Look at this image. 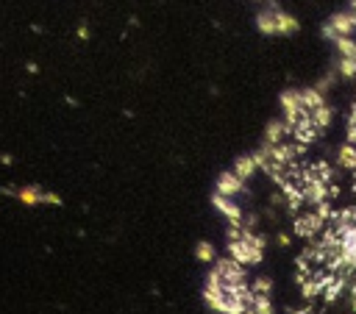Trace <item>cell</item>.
<instances>
[{"instance_id": "cell-10", "label": "cell", "mask_w": 356, "mask_h": 314, "mask_svg": "<svg viewBox=\"0 0 356 314\" xmlns=\"http://www.w3.org/2000/svg\"><path fill=\"white\" fill-rule=\"evenodd\" d=\"M195 256H197V261H206V264H214L217 261V253H214V245L211 242H197Z\"/></svg>"}, {"instance_id": "cell-5", "label": "cell", "mask_w": 356, "mask_h": 314, "mask_svg": "<svg viewBox=\"0 0 356 314\" xmlns=\"http://www.w3.org/2000/svg\"><path fill=\"white\" fill-rule=\"evenodd\" d=\"M325 222H328V220H325L317 208H309V211L298 214V220H295V231H298L300 236H317V233L323 231Z\"/></svg>"}, {"instance_id": "cell-9", "label": "cell", "mask_w": 356, "mask_h": 314, "mask_svg": "<svg viewBox=\"0 0 356 314\" xmlns=\"http://www.w3.org/2000/svg\"><path fill=\"white\" fill-rule=\"evenodd\" d=\"M339 167H345V170H350L356 175V147L353 144H342L339 147Z\"/></svg>"}, {"instance_id": "cell-3", "label": "cell", "mask_w": 356, "mask_h": 314, "mask_svg": "<svg viewBox=\"0 0 356 314\" xmlns=\"http://www.w3.org/2000/svg\"><path fill=\"white\" fill-rule=\"evenodd\" d=\"M323 36L331 39V42L353 39V36H356V14H353L350 8L331 14V17L325 19V25H323Z\"/></svg>"}, {"instance_id": "cell-8", "label": "cell", "mask_w": 356, "mask_h": 314, "mask_svg": "<svg viewBox=\"0 0 356 314\" xmlns=\"http://www.w3.org/2000/svg\"><path fill=\"white\" fill-rule=\"evenodd\" d=\"M231 170H234L242 181H248V178L259 170V161H256V156H253V153H248V156H239V158L234 161V167H231Z\"/></svg>"}, {"instance_id": "cell-6", "label": "cell", "mask_w": 356, "mask_h": 314, "mask_svg": "<svg viewBox=\"0 0 356 314\" xmlns=\"http://www.w3.org/2000/svg\"><path fill=\"white\" fill-rule=\"evenodd\" d=\"M211 203H214V208L228 220V225H245L242 222V208L234 203V197H222V195H211Z\"/></svg>"}, {"instance_id": "cell-12", "label": "cell", "mask_w": 356, "mask_h": 314, "mask_svg": "<svg viewBox=\"0 0 356 314\" xmlns=\"http://www.w3.org/2000/svg\"><path fill=\"white\" fill-rule=\"evenodd\" d=\"M337 69H339V75H345V78H356V61H353V58H339V61H337Z\"/></svg>"}, {"instance_id": "cell-11", "label": "cell", "mask_w": 356, "mask_h": 314, "mask_svg": "<svg viewBox=\"0 0 356 314\" xmlns=\"http://www.w3.org/2000/svg\"><path fill=\"white\" fill-rule=\"evenodd\" d=\"M334 47L339 50V58H353V61H356V36H353V39H339V42H334Z\"/></svg>"}, {"instance_id": "cell-1", "label": "cell", "mask_w": 356, "mask_h": 314, "mask_svg": "<svg viewBox=\"0 0 356 314\" xmlns=\"http://www.w3.org/2000/svg\"><path fill=\"white\" fill-rule=\"evenodd\" d=\"M228 253H231V258L236 264L250 267V264L261 261L264 242H261V236H256L245 225H228Z\"/></svg>"}, {"instance_id": "cell-13", "label": "cell", "mask_w": 356, "mask_h": 314, "mask_svg": "<svg viewBox=\"0 0 356 314\" xmlns=\"http://www.w3.org/2000/svg\"><path fill=\"white\" fill-rule=\"evenodd\" d=\"M350 11H353V14H356V0H350Z\"/></svg>"}, {"instance_id": "cell-4", "label": "cell", "mask_w": 356, "mask_h": 314, "mask_svg": "<svg viewBox=\"0 0 356 314\" xmlns=\"http://www.w3.org/2000/svg\"><path fill=\"white\" fill-rule=\"evenodd\" d=\"M281 111H284V122L292 128L295 122H300L303 117H309L306 114V106H303V97H300V92L298 89H289V92H284L281 94Z\"/></svg>"}, {"instance_id": "cell-2", "label": "cell", "mask_w": 356, "mask_h": 314, "mask_svg": "<svg viewBox=\"0 0 356 314\" xmlns=\"http://www.w3.org/2000/svg\"><path fill=\"white\" fill-rule=\"evenodd\" d=\"M256 28L264 36H292L300 31V22L292 14L281 11L278 6H270V8H261L256 14Z\"/></svg>"}, {"instance_id": "cell-7", "label": "cell", "mask_w": 356, "mask_h": 314, "mask_svg": "<svg viewBox=\"0 0 356 314\" xmlns=\"http://www.w3.org/2000/svg\"><path fill=\"white\" fill-rule=\"evenodd\" d=\"M245 189V181L234 172V170H225L220 178H217V195H222V197H234V195H239Z\"/></svg>"}]
</instances>
